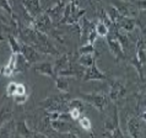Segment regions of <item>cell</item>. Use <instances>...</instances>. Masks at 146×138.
I'll use <instances>...</instances> for the list:
<instances>
[{
    "label": "cell",
    "mask_w": 146,
    "mask_h": 138,
    "mask_svg": "<svg viewBox=\"0 0 146 138\" xmlns=\"http://www.w3.org/2000/svg\"><path fill=\"white\" fill-rule=\"evenodd\" d=\"M79 123H80L81 127L85 129V131H91L92 123H91L90 119H87V117H80V119H79Z\"/></svg>",
    "instance_id": "cb8c5ba5"
},
{
    "label": "cell",
    "mask_w": 146,
    "mask_h": 138,
    "mask_svg": "<svg viewBox=\"0 0 146 138\" xmlns=\"http://www.w3.org/2000/svg\"><path fill=\"white\" fill-rule=\"evenodd\" d=\"M82 79L85 82H87V80H106L107 75L100 70L98 67H97V64H96V60H95L90 67H87Z\"/></svg>",
    "instance_id": "8992f818"
},
{
    "label": "cell",
    "mask_w": 146,
    "mask_h": 138,
    "mask_svg": "<svg viewBox=\"0 0 146 138\" xmlns=\"http://www.w3.org/2000/svg\"><path fill=\"white\" fill-rule=\"evenodd\" d=\"M0 7H1L3 10H5L9 16H11V17H15L14 11H13V7H11L9 0H0Z\"/></svg>",
    "instance_id": "7402d4cb"
},
{
    "label": "cell",
    "mask_w": 146,
    "mask_h": 138,
    "mask_svg": "<svg viewBox=\"0 0 146 138\" xmlns=\"http://www.w3.org/2000/svg\"><path fill=\"white\" fill-rule=\"evenodd\" d=\"M15 122L13 120L7 121L3 125V127L0 128V137H10L15 135Z\"/></svg>",
    "instance_id": "e0dca14e"
},
{
    "label": "cell",
    "mask_w": 146,
    "mask_h": 138,
    "mask_svg": "<svg viewBox=\"0 0 146 138\" xmlns=\"http://www.w3.org/2000/svg\"><path fill=\"white\" fill-rule=\"evenodd\" d=\"M31 67L30 62L25 58V56L22 53H17L16 54V66H15V73H22L27 70Z\"/></svg>",
    "instance_id": "5bb4252c"
},
{
    "label": "cell",
    "mask_w": 146,
    "mask_h": 138,
    "mask_svg": "<svg viewBox=\"0 0 146 138\" xmlns=\"http://www.w3.org/2000/svg\"><path fill=\"white\" fill-rule=\"evenodd\" d=\"M140 119L144 121V122H146V111H143L141 112V115H140Z\"/></svg>",
    "instance_id": "1f68e13d"
},
{
    "label": "cell",
    "mask_w": 146,
    "mask_h": 138,
    "mask_svg": "<svg viewBox=\"0 0 146 138\" xmlns=\"http://www.w3.org/2000/svg\"><path fill=\"white\" fill-rule=\"evenodd\" d=\"M50 127L53 131H55L59 135H65L70 136V133L72 131V128L75 126H72L70 122H68V120H62V119H56L50 121Z\"/></svg>",
    "instance_id": "277c9868"
},
{
    "label": "cell",
    "mask_w": 146,
    "mask_h": 138,
    "mask_svg": "<svg viewBox=\"0 0 146 138\" xmlns=\"http://www.w3.org/2000/svg\"><path fill=\"white\" fill-rule=\"evenodd\" d=\"M0 20H1L3 22H5V23H10V21H9V19H6L5 16H4L1 13H0Z\"/></svg>",
    "instance_id": "4dcf8cb0"
},
{
    "label": "cell",
    "mask_w": 146,
    "mask_h": 138,
    "mask_svg": "<svg viewBox=\"0 0 146 138\" xmlns=\"http://www.w3.org/2000/svg\"><path fill=\"white\" fill-rule=\"evenodd\" d=\"M52 17L47 13H40L37 17L35 19V28L39 31H47L52 27Z\"/></svg>",
    "instance_id": "9c48e42d"
},
{
    "label": "cell",
    "mask_w": 146,
    "mask_h": 138,
    "mask_svg": "<svg viewBox=\"0 0 146 138\" xmlns=\"http://www.w3.org/2000/svg\"><path fill=\"white\" fill-rule=\"evenodd\" d=\"M80 54H87V53H95V47H93V43H86L85 46L80 47L79 50Z\"/></svg>",
    "instance_id": "603a6c76"
},
{
    "label": "cell",
    "mask_w": 146,
    "mask_h": 138,
    "mask_svg": "<svg viewBox=\"0 0 146 138\" xmlns=\"http://www.w3.org/2000/svg\"><path fill=\"white\" fill-rule=\"evenodd\" d=\"M7 40H9V44L11 47V51H13V53H21L22 51V43L19 42V40L15 37L13 35H9L7 36Z\"/></svg>",
    "instance_id": "ffe728a7"
},
{
    "label": "cell",
    "mask_w": 146,
    "mask_h": 138,
    "mask_svg": "<svg viewBox=\"0 0 146 138\" xmlns=\"http://www.w3.org/2000/svg\"><path fill=\"white\" fill-rule=\"evenodd\" d=\"M15 66H16V53H13L5 66L1 68V74L4 76H11L15 74Z\"/></svg>",
    "instance_id": "9a60e30c"
},
{
    "label": "cell",
    "mask_w": 146,
    "mask_h": 138,
    "mask_svg": "<svg viewBox=\"0 0 146 138\" xmlns=\"http://www.w3.org/2000/svg\"><path fill=\"white\" fill-rule=\"evenodd\" d=\"M128 1H130L137 10L146 11V0H128Z\"/></svg>",
    "instance_id": "d4e9b609"
},
{
    "label": "cell",
    "mask_w": 146,
    "mask_h": 138,
    "mask_svg": "<svg viewBox=\"0 0 146 138\" xmlns=\"http://www.w3.org/2000/svg\"><path fill=\"white\" fill-rule=\"evenodd\" d=\"M21 53L25 56V58L28 60V62H30L31 66H32V64H35V63L40 62L42 58H43L42 53H40L38 50H36L35 47L30 46V44H26V43H22V51H21Z\"/></svg>",
    "instance_id": "5b68a950"
},
{
    "label": "cell",
    "mask_w": 146,
    "mask_h": 138,
    "mask_svg": "<svg viewBox=\"0 0 146 138\" xmlns=\"http://www.w3.org/2000/svg\"><path fill=\"white\" fill-rule=\"evenodd\" d=\"M11 107L10 106H4L3 109H1V111H0V119H4V117H5V119H7V117H9L10 115H11Z\"/></svg>",
    "instance_id": "f546056e"
},
{
    "label": "cell",
    "mask_w": 146,
    "mask_h": 138,
    "mask_svg": "<svg viewBox=\"0 0 146 138\" xmlns=\"http://www.w3.org/2000/svg\"><path fill=\"white\" fill-rule=\"evenodd\" d=\"M16 88H17V83H10L9 85H7L6 88V95L7 96H15V92H16Z\"/></svg>",
    "instance_id": "83f0119b"
},
{
    "label": "cell",
    "mask_w": 146,
    "mask_h": 138,
    "mask_svg": "<svg viewBox=\"0 0 146 138\" xmlns=\"http://www.w3.org/2000/svg\"><path fill=\"white\" fill-rule=\"evenodd\" d=\"M136 20L134 17H128V16H120L119 20L115 22V28H123L127 32H131L135 30Z\"/></svg>",
    "instance_id": "8fae6325"
},
{
    "label": "cell",
    "mask_w": 146,
    "mask_h": 138,
    "mask_svg": "<svg viewBox=\"0 0 146 138\" xmlns=\"http://www.w3.org/2000/svg\"><path fill=\"white\" fill-rule=\"evenodd\" d=\"M81 113H82V111L79 110V109H76V107H72L69 110V115H70L71 117V120H79L80 117H81Z\"/></svg>",
    "instance_id": "4316f807"
},
{
    "label": "cell",
    "mask_w": 146,
    "mask_h": 138,
    "mask_svg": "<svg viewBox=\"0 0 146 138\" xmlns=\"http://www.w3.org/2000/svg\"><path fill=\"white\" fill-rule=\"evenodd\" d=\"M69 62H70V59H69V54L60 56L59 58L55 60V63H54V72H55V74L58 75L59 73L63 70V69H65L68 67Z\"/></svg>",
    "instance_id": "2e32d148"
},
{
    "label": "cell",
    "mask_w": 146,
    "mask_h": 138,
    "mask_svg": "<svg viewBox=\"0 0 146 138\" xmlns=\"http://www.w3.org/2000/svg\"><path fill=\"white\" fill-rule=\"evenodd\" d=\"M107 38V44L111 50V53L114 56L115 60H120V59H125V54L123 51V47L119 42V40L117 38V36L114 35V32H109V33L106 36Z\"/></svg>",
    "instance_id": "3957f363"
},
{
    "label": "cell",
    "mask_w": 146,
    "mask_h": 138,
    "mask_svg": "<svg viewBox=\"0 0 146 138\" xmlns=\"http://www.w3.org/2000/svg\"><path fill=\"white\" fill-rule=\"evenodd\" d=\"M16 135L22 137H35V136H39L40 133H37L30 129L27 127V123L25 121H20V122L16 123Z\"/></svg>",
    "instance_id": "4fadbf2b"
},
{
    "label": "cell",
    "mask_w": 146,
    "mask_h": 138,
    "mask_svg": "<svg viewBox=\"0 0 146 138\" xmlns=\"http://www.w3.org/2000/svg\"><path fill=\"white\" fill-rule=\"evenodd\" d=\"M125 92H127V89L123 84H121L119 80H113L111 83V91H109V97H111L112 100H118L120 99L121 96L125 95Z\"/></svg>",
    "instance_id": "30bf717a"
},
{
    "label": "cell",
    "mask_w": 146,
    "mask_h": 138,
    "mask_svg": "<svg viewBox=\"0 0 146 138\" xmlns=\"http://www.w3.org/2000/svg\"><path fill=\"white\" fill-rule=\"evenodd\" d=\"M137 106H139V109L143 107V111H146V90H144L140 94L139 99H137Z\"/></svg>",
    "instance_id": "484cf974"
},
{
    "label": "cell",
    "mask_w": 146,
    "mask_h": 138,
    "mask_svg": "<svg viewBox=\"0 0 146 138\" xmlns=\"http://www.w3.org/2000/svg\"><path fill=\"white\" fill-rule=\"evenodd\" d=\"M21 1H22L23 9H25V11L31 16V17L36 19L40 13H42L39 0H21Z\"/></svg>",
    "instance_id": "52a82bcc"
},
{
    "label": "cell",
    "mask_w": 146,
    "mask_h": 138,
    "mask_svg": "<svg viewBox=\"0 0 146 138\" xmlns=\"http://www.w3.org/2000/svg\"><path fill=\"white\" fill-rule=\"evenodd\" d=\"M128 132H129V136L135 137V138H139L143 136L140 120L137 117H131V119L128 120Z\"/></svg>",
    "instance_id": "7c38bea8"
},
{
    "label": "cell",
    "mask_w": 146,
    "mask_h": 138,
    "mask_svg": "<svg viewBox=\"0 0 146 138\" xmlns=\"http://www.w3.org/2000/svg\"><path fill=\"white\" fill-rule=\"evenodd\" d=\"M81 100L87 102L90 106L95 107L97 111L102 112L107 105V97L106 95L100 94V92H91V94H81Z\"/></svg>",
    "instance_id": "7a4b0ae2"
},
{
    "label": "cell",
    "mask_w": 146,
    "mask_h": 138,
    "mask_svg": "<svg viewBox=\"0 0 146 138\" xmlns=\"http://www.w3.org/2000/svg\"><path fill=\"white\" fill-rule=\"evenodd\" d=\"M95 30L97 32V36H101V37H106L109 33V27L103 21H101V20L95 25Z\"/></svg>",
    "instance_id": "44dd1931"
},
{
    "label": "cell",
    "mask_w": 146,
    "mask_h": 138,
    "mask_svg": "<svg viewBox=\"0 0 146 138\" xmlns=\"http://www.w3.org/2000/svg\"><path fill=\"white\" fill-rule=\"evenodd\" d=\"M95 60H96L95 53H87V54H80L78 63L81 64V66H84L85 68H87V67H90Z\"/></svg>",
    "instance_id": "d6986e66"
},
{
    "label": "cell",
    "mask_w": 146,
    "mask_h": 138,
    "mask_svg": "<svg viewBox=\"0 0 146 138\" xmlns=\"http://www.w3.org/2000/svg\"><path fill=\"white\" fill-rule=\"evenodd\" d=\"M21 95H27L26 94V86L23 84H21V83H17V88H16L15 96H21Z\"/></svg>",
    "instance_id": "f1b7e54d"
},
{
    "label": "cell",
    "mask_w": 146,
    "mask_h": 138,
    "mask_svg": "<svg viewBox=\"0 0 146 138\" xmlns=\"http://www.w3.org/2000/svg\"><path fill=\"white\" fill-rule=\"evenodd\" d=\"M32 66H33V69L36 72L39 73V74H42V75L49 76V78H53V79L56 76L53 64L49 63V62H38V63L32 64Z\"/></svg>",
    "instance_id": "ba28073f"
},
{
    "label": "cell",
    "mask_w": 146,
    "mask_h": 138,
    "mask_svg": "<svg viewBox=\"0 0 146 138\" xmlns=\"http://www.w3.org/2000/svg\"><path fill=\"white\" fill-rule=\"evenodd\" d=\"M55 84H56V89H59L62 92H68L69 91V82L66 79V76L63 75H56L55 78Z\"/></svg>",
    "instance_id": "ac0fdd59"
},
{
    "label": "cell",
    "mask_w": 146,
    "mask_h": 138,
    "mask_svg": "<svg viewBox=\"0 0 146 138\" xmlns=\"http://www.w3.org/2000/svg\"><path fill=\"white\" fill-rule=\"evenodd\" d=\"M69 105V95L68 92H63L60 95H55L52 97H48L46 101L40 102V106H44L48 111H62L64 106Z\"/></svg>",
    "instance_id": "6da1fadb"
}]
</instances>
